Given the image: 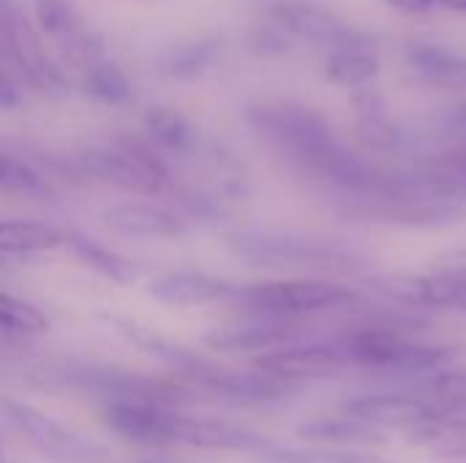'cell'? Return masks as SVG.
<instances>
[{
    "label": "cell",
    "mask_w": 466,
    "mask_h": 463,
    "mask_svg": "<svg viewBox=\"0 0 466 463\" xmlns=\"http://www.w3.org/2000/svg\"><path fill=\"white\" fill-rule=\"evenodd\" d=\"M246 120L265 142H270L300 169L319 175L347 194L377 196L388 186L385 180L390 172H382L363 156L352 153L339 139L328 117L306 104L284 98L257 101L246 109Z\"/></svg>",
    "instance_id": "1"
},
{
    "label": "cell",
    "mask_w": 466,
    "mask_h": 463,
    "mask_svg": "<svg viewBox=\"0 0 466 463\" xmlns=\"http://www.w3.org/2000/svg\"><path fill=\"white\" fill-rule=\"evenodd\" d=\"M227 248L254 267L352 270L360 262V254L339 240L289 229H235L227 235Z\"/></svg>",
    "instance_id": "2"
},
{
    "label": "cell",
    "mask_w": 466,
    "mask_h": 463,
    "mask_svg": "<svg viewBox=\"0 0 466 463\" xmlns=\"http://www.w3.org/2000/svg\"><path fill=\"white\" fill-rule=\"evenodd\" d=\"M85 177L131 194H158L169 183L167 164L156 150L137 139H120L112 147H85L76 156Z\"/></svg>",
    "instance_id": "3"
},
{
    "label": "cell",
    "mask_w": 466,
    "mask_h": 463,
    "mask_svg": "<svg viewBox=\"0 0 466 463\" xmlns=\"http://www.w3.org/2000/svg\"><path fill=\"white\" fill-rule=\"evenodd\" d=\"M240 303L265 314V317H309L322 311H336L355 303V292L319 278H287V281H262L243 289H235Z\"/></svg>",
    "instance_id": "4"
},
{
    "label": "cell",
    "mask_w": 466,
    "mask_h": 463,
    "mask_svg": "<svg viewBox=\"0 0 466 463\" xmlns=\"http://www.w3.org/2000/svg\"><path fill=\"white\" fill-rule=\"evenodd\" d=\"M350 366L393 368V371H429L437 368L448 355L445 349L410 341L390 327H366L339 341Z\"/></svg>",
    "instance_id": "5"
},
{
    "label": "cell",
    "mask_w": 466,
    "mask_h": 463,
    "mask_svg": "<svg viewBox=\"0 0 466 463\" xmlns=\"http://www.w3.org/2000/svg\"><path fill=\"white\" fill-rule=\"evenodd\" d=\"M38 27H33L22 14L11 8L8 0L0 5V41H3V55L16 68L19 82L35 87V90H63L66 76L63 71L52 63V57L44 52L38 41Z\"/></svg>",
    "instance_id": "6"
},
{
    "label": "cell",
    "mask_w": 466,
    "mask_h": 463,
    "mask_svg": "<svg viewBox=\"0 0 466 463\" xmlns=\"http://www.w3.org/2000/svg\"><path fill=\"white\" fill-rule=\"evenodd\" d=\"M3 409H5V418L11 420V426L19 431V437H25L46 458L57 463H106L98 448L82 442L76 434H71L68 428L55 423L52 418L30 409L27 404L5 401Z\"/></svg>",
    "instance_id": "7"
},
{
    "label": "cell",
    "mask_w": 466,
    "mask_h": 463,
    "mask_svg": "<svg viewBox=\"0 0 466 463\" xmlns=\"http://www.w3.org/2000/svg\"><path fill=\"white\" fill-rule=\"evenodd\" d=\"M270 22L284 27L292 38L328 44L333 49L347 44H369L360 30L341 22L333 11L311 0H270Z\"/></svg>",
    "instance_id": "8"
},
{
    "label": "cell",
    "mask_w": 466,
    "mask_h": 463,
    "mask_svg": "<svg viewBox=\"0 0 466 463\" xmlns=\"http://www.w3.org/2000/svg\"><path fill=\"white\" fill-rule=\"evenodd\" d=\"M350 366L341 344H284L257 357V371L281 382H309L336 377Z\"/></svg>",
    "instance_id": "9"
},
{
    "label": "cell",
    "mask_w": 466,
    "mask_h": 463,
    "mask_svg": "<svg viewBox=\"0 0 466 463\" xmlns=\"http://www.w3.org/2000/svg\"><path fill=\"white\" fill-rule=\"evenodd\" d=\"M347 415L371 426L385 428H420L434 420L437 409L431 401L415 396H366L347 404Z\"/></svg>",
    "instance_id": "10"
},
{
    "label": "cell",
    "mask_w": 466,
    "mask_h": 463,
    "mask_svg": "<svg viewBox=\"0 0 466 463\" xmlns=\"http://www.w3.org/2000/svg\"><path fill=\"white\" fill-rule=\"evenodd\" d=\"M104 224L123 235V237H142V240H172L177 235H183L186 224L158 207V205H145V202H123L115 205L109 210H104Z\"/></svg>",
    "instance_id": "11"
},
{
    "label": "cell",
    "mask_w": 466,
    "mask_h": 463,
    "mask_svg": "<svg viewBox=\"0 0 466 463\" xmlns=\"http://www.w3.org/2000/svg\"><path fill=\"white\" fill-rule=\"evenodd\" d=\"M147 292L164 306H208V303L232 297L235 287L208 273L177 270V273H164L153 278Z\"/></svg>",
    "instance_id": "12"
},
{
    "label": "cell",
    "mask_w": 466,
    "mask_h": 463,
    "mask_svg": "<svg viewBox=\"0 0 466 463\" xmlns=\"http://www.w3.org/2000/svg\"><path fill=\"white\" fill-rule=\"evenodd\" d=\"M407 65L429 85L459 90L466 87V55H459L442 44L412 41L407 49Z\"/></svg>",
    "instance_id": "13"
},
{
    "label": "cell",
    "mask_w": 466,
    "mask_h": 463,
    "mask_svg": "<svg viewBox=\"0 0 466 463\" xmlns=\"http://www.w3.org/2000/svg\"><path fill=\"white\" fill-rule=\"evenodd\" d=\"M68 246V232L44 224V221H25L11 218L0 224V254L3 257H27Z\"/></svg>",
    "instance_id": "14"
},
{
    "label": "cell",
    "mask_w": 466,
    "mask_h": 463,
    "mask_svg": "<svg viewBox=\"0 0 466 463\" xmlns=\"http://www.w3.org/2000/svg\"><path fill=\"white\" fill-rule=\"evenodd\" d=\"M380 74V57L369 44H347L339 49H330L325 60V76L350 90L366 87Z\"/></svg>",
    "instance_id": "15"
},
{
    "label": "cell",
    "mask_w": 466,
    "mask_h": 463,
    "mask_svg": "<svg viewBox=\"0 0 466 463\" xmlns=\"http://www.w3.org/2000/svg\"><path fill=\"white\" fill-rule=\"evenodd\" d=\"M218 41L216 38H188L167 46L158 57V74L169 79H194L210 68V63L218 57Z\"/></svg>",
    "instance_id": "16"
},
{
    "label": "cell",
    "mask_w": 466,
    "mask_h": 463,
    "mask_svg": "<svg viewBox=\"0 0 466 463\" xmlns=\"http://www.w3.org/2000/svg\"><path fill=\"white\" fill-rule=\"evenodd\" d=\"M358 104V139L371 147V150H393L401 139L396 123L388 117V106L382 101L380 93L360 87V93L355 96Z\"/></svg>",
    "instance_id": "17"
},
{
    "label": "cell",
    "mask_w": 466,
    "mask_h": 463,
    "mask_svg": "<svg viewBox=\"0 0 466 463\" xmlns=\"http://www.w3.org/2000/svg\"><path fill=\"white\" fill-rule=\"evenodd\" d=\"M0 186L8 194H19L27 199H52V177L41 172L27 156L11 153L8 147L0 153Z\"/></svg>",
    "instance_id": "18"
},
{
    "label": "cell",
    "mask_w": 466,
    "mask_h": 463,
    "mask_svg": "<svg viewBox=\"0 0 466 463\" xmlns=\"http://www.w3.org/2000/svg\"><path fill=\"white\" fill-rule=\"evenodd\" d=\"M68 248L74 251V257L85 267L96 270L101 278H106L112 284H134L137 281V265L134 262H128L117 251L79 235V232H68Z\"/></svg>",
    "instance_id": "19"
},
{
    "label": "cell",
    "mask_w": 466,
    "mask_h": 463,
    "mask_svg": "<svg viewBox=\"0 0 466 463\" xmlns=\"http://www.w3.org/2000/svg\"><path fill=\"white\" fill-rule=\"evenodd\" d=\"M292 338V330L279 325H246V327H224L213 330L205 341L218 352H270L284 347Z\"/></svg>",
    "instance_id": "20"
},
{
    "label": "cell",
    "mask_w": 466,
    "mask_h": 463,
    "mask_svg": "<svg viewBox=\"0 0 466 463\" xmlns=\"http://www.w3.org/2000/svg\"><path fill=\"white\" fill-rule=\"evenodd\" d=\"M142 126L150 142L172 153H186L197 142V131L191 120L172 106H150L142 117Z\"/></svg>",
    "instance_id": "21"
},
{
    "label": "cell",
    "mask_w": 466,
    "mask_h": 463,
    "mask_svg": "<svg viewBox=\"0 0 466 463\" xmlns=\"http://www.w3.org/2000/svg\"><path fill=\"white\" fill-rule=\"evenodd\" d=\"M300 437L309 442L319 445H347V448H360V445H382L385 434H380L377 426L363 423L358 418L352 420H317V423H303Z\"/></svg>",
    "instance_id": "22"
},
{
    "label": "cell",
    "mask_w": 466,
    "mask_h": 463,
    "mask_svg": "<svg viewBox=\"0 0 466 463\" xmlns=\"http://www.w3.org/2000/svg\"><path fill=\"white\" fill-rule=\"evenodd\" d=\"M82 90L101 104H123L131 98V82L126 71L112 60H90Z\"/></svg>",
    "instance_id": "23"
},
{
    "label": "cell",
    "mask_w": 466,
    "mask_h": 463,
    "mask_svg": "<svg viewBox=\"0 0 466 463\" xmlns=\"http://www.w3.org/2000/svg\"><path fill=\"white\" fill-rule=\"evenodd\" d=\"M0 325H3L5 336H38V333H46L49 319L33 303L3 292L0 295Z\"/></svg>",
    "instance_id": "24"
},
{
    "label": "cell",
    "mask_w": 466,
    "mask_h": 463,
    "mask_svg": "<svg viewBox=\"0 0 466 463\" xmlns=\"http://www.w3.org/2000/svg\"><path fill=\"white\" fill-rule=\"evenodd\" d=\"M33 14H35V27L44 35L71 41L74 35L82 33L79 14H76V8L68 0H35Z\"/></svg>",
    "instance_id": "25"
},
{
    "label": "cell",
    "mask_w": 466,
    "mask_h": 463,
    "mask_svg": "<svg viewBox=\"0 0 466 463\" xmlns=\"http://www.w3.org/2000/svg\"><path fill=\"white\" fill-rule=\"evenodd\" d=\"M442 409H466V371H445L431 382V398Z\"/></svg>",
    "instance_id": "26"
},
{
    "label": "cell",
    "mask_w": 466,
    "mask_h": 463,
    "mask_svg": "<svg viewBox=\"0 0 466 463\" xmlns=\"http://www.w3.org/2000/svg\"><path fill=\"white\" fill-rule=\"evenodd\" d=\"M268 456L279 463H385L380 458L358 456V453H333V450H281V448H273Z\"/></svg>",
    "instance_id": "27"
},
{
    "label": "cell",
    "mask_w": 466,
    "mask_h": 463,
    "mask_svg": "<svg viewBox=\"0 0 466 463\" xmlns=\"http://www.w3.org/2000/svg\"><path fill=\"white\" fill-rule=\"evenodd\" d=\"M289 44H292V35L279 27L276 22H268V25H257L248 35H246V46L254 52V55H284L289 52Z\"/></svg>",
    "instance_id": "28"
},
{
    "label": "cell",
    "mask_w": 466,
    "mask_h": 463,
    "mask_svg": "<svg viewBox=\"0 0 466 463\" xmlns=\"http://www.w3.org/2000/svg\"><path fill=\"white\" fill-rule=\"evenodd\" d=\"M390 8L410 14V16H423V14H437L442 11V0H385Z\"/></svg>",
    "instance_id": "29"
},
{
    "label": "cell",
    "mask_w": 466,
    "mask_h": 463,
    "mask_svg": "<svg viewBox=\"0 0 466 463\" xmlns=\"http://www.w3.org/2000/svg\"><path fill=\"white\" fill-rule=\"evenodd\" d=\"M16 104H22V82L16 85L11 71L5 68L3 71V79H0V106L3 109H14Z\"/></svg>",
    "instance_id": "30"
},
{
    "label": "cell",
    "mask_w": 466,
    "mask_h": 463,
    "mask_svg": "<svg viewBox=\"0 0 466 463\" xmlns=\"http://www.w3.org/2000/svg\"><path fill=\"white\" fill-rule=\"evenodd\" d=\"M442 11H459V14H466V0H442Z\"/></svg>",
    "instance_id": "31"
},
{
    "label": "cell",
    "mask_w": 466,
    "mask_h": 463,
    "mask_svg": "<svg viewBox=\"0 0 466 463\" xmlns=\"http://www.w3.org/2000/svg\"><path fill=\"white\" fill-rule=\"evenodd\" d=\"M453 117H456V123H461V126H466V101H461V104H456V109H453Z\"/></svg>",
    "instance_id": "32"
},
{
    "label": "cell",
    "mask_w": 466,
    "mask_h": 463,
    "mask_svg": "<svg viewBox=\"0 0 466 463\" xmlns=\"http://www.w3.org/2000/svg\"><path fill=\"white\" fill-rule=\"evenodd\" d=\"M461 311H466V297H464V303H461Z\"/></svg>",
    "instance_id": "33"
}]
</instances>
